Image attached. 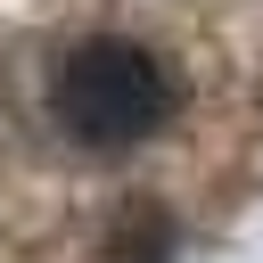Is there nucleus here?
<instances>
[{
    "mask_svg": "<svg viewBox=\"0 0 263 263\" xmlns=\"http://www.w3.org/2000/svg\"><path fill=\"white\" fill-rule=\"evenodd\" d=\"M173 66L148 49V41H123V33H99L82 49H66L58 82H49V115L74 148L90 156H115V148H140L173 123Z\"/></svg>",
    "mask_w": 263,
    "mask_h": 263,
    "instance_id": "nucleus-1",
    "label": "nucleus"
},
{
    "mask_svg": "<svg viewBox=\"0 0 263 263\" xmlns=\"http://www.w3.org/2000/svg\"><path fill=\"white\" fill-rule=\"evenodd\" d=\"M107 263H173V214L164 205H123L107 230Z\"/></svg>",
    "mask_w": 263,
    "mask_h": 263,
    "instance_id": "nucleus-2",
    "label": "nucleus"
}]
</instances>
